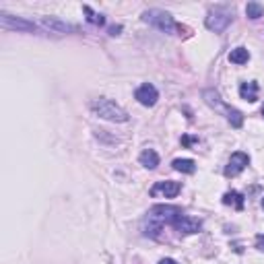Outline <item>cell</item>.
Masks as SVG:
<instances>
[{"label": "cell", "mask_w": 264, "mask_h": 264, "mask_svg": "<svg viewBox=\"0 0 264 264\" xmlns=\"http://www.w3.org/2000/svg\"><path fill=\"white\" fill-rule=\"evenodd\" d=\"M184 213L178 207L171 204H157L146 213L144 219V233L151 238H157L159 231L163 229V225H173L178 221V217H182Z\"/></svg>", "instance_id": "6da1fadb"}, {"label": "cell", "mask_w": 264, "mask_h": 264, "mask_svg": "<svg viewBox=\"0 0 264 264\" xmlns=\"http://www.w3.org/2000/svg\"><path fill=\"white\" fill-rule=\"evenodd\" d=\"M91 111L95 116L107 120V122H128V114L126 109L120 107L116 101L111 99H105V97H99V99H93L91 101Z\"/></svg>", "instance_id": "7a4b0ae2"}, {"label": "cell", "mask_w": 264, "mask_h": 264, "mask_svg": "<svg viewBox=\"0 0 264 264\" xmlns=\"http://www.w3.org/2000/svg\"><path fill=\"white\" fill-rule=\"evenodd\" d=\"M142 21L149 23V25H153L155 29L167 33V35H175L178 31H182V27L173 21V17L161 9H149L142 13Z\"/></svg>", "instance_id": "3957f363"}, {"label": "cell", "mask_w": 264, "mask_h": 264, "mask_svg": "<svg viewBox=\"0 0 264 264\" xmlns=\"http://www.w3.org/2000/svg\"><path fill=\"white\" fill-rule=\"evenodd\" d=\"M231 19H233V11H229L227 7H215V9L209 11L204 25H207V29H211L215 33H221V31L227 29Z\"/></svg>", "instance_id": "277c9868"}, {"label": "cell", "mask_w": 264, "mask_h": 264, "mask_svg": "<svg viewBox=\"0 0 264 264\" xmlns=\"http://www.w3.org/2000/svg\"><path fill=\"white\" fill-rule=\"evenodd\" d=\"M0 25L5 29H13V31H25V33H31L35 31V23L27 21V19H21V17H13L9 13H0Z\"/></svg>", "instance_id": "5b68a950"}, {"label": "cell", "mask_w": 264, "mask_h": 264, "mask_svg": "<svg viewBox=\"0 0 264 264\" xmlns=\"http://www.w3.org/2000/svg\"><path fill=\"white\" fill-rule=\"evenodd\" d=\"M182 190L180 182H173V180H165V182H157L153 188H151V196H161V198H175Z\"/></svg>", "instance_id": "8992f818"}, {"label": "cell", "mask_w": 264, "mask_h": 264, "mask_svg": "<svg viewBox=\"0 0 264 264\" xmlns=\"http://www.w3.org/2000/svg\"><path fill=\"white\" fill-rule=\"evenodd\" d=\"M248 163H250V157H248L246 153H242V151H238V153L231 155L227 167H225V175H227V178H236V175H240V173L248 167Z\"/></svg>", "instance_id": "52a82bcc"}, {"label": "cell", "mask_w": 264, "mask_h": 264, "mask_svg": "<svg viewBox=\"0 0 264 264\" xmlns=\"http://www.w3.org/2000/svg\"><path fill=\"white\" fill-rule=\"evenodd\" d=\"M173 227H175L180 233H184V236H192V233H198V231L202 229V223H200L198 219H194V217L182 215V217H178V221L173 223Z\"/></svg>", "instance_id": "ba28073f"}, {"label": "cell", "mask_w": 264, "mask_h": 264, "mask_svg": "<svg viewBox=\"0 0 264 264\" xmlns=\"http://www.w3.org/2000/svg\"><path fill=\"white\" fill-rule=\"evenodd\" d=\"M134 97H136L138 103L151 107V105H155V103H157V99H159V91H157L153 85H151V83H144V85H140V87L136 89Z\"/></svg>", "instance_id": "9c48e42d"}, {"label": "cell", "mask_w": 264, "mask_h": 264, "mask_svg": "<svg viewBox=\"0 0 264 264\" xmlns=\"http://www.w3.org/2000/svg\"><path fill=\"white\" fill-rule=\"evenodd\" d=\"M40 23H42L46 29L56 31V33H68V31H74L72 25H68V23H64V21H58V19H52V17H44Z\"/></svg>", "instance_id": "30bf717a"}, {"label": "cell", "mask_w": 264, "mask_h": 264, "mask_svg": "<svg viewBox=\"0 0 264 264\" xmlns=\"http://www.w3.org/2000/svg\"><path fill=\"white\" fill-rule=\"evenodd\" d=\"M138 161L146 169H155L159 165V155H157V151H153V149H144L140 153V157H138Z\"/></svg>", "instance_id": "8fae6325"}, {"label": "cell", "mask_w": 264, "mask_h": 264, "mask_svg": "<svg viewBox=\"0 0 264 264\" xmlns=\"http://www.w3.org/2000/svg\"><path fill=\"white\" fill-rule=\"evenodd\" d=\"M240 95H242V99L254 103V101L258 99V83H254V81H250V83H242V87H240Z\"/></svg>", "instance_id": "7c38bea8"}, {"label": "cell", "mask_w": 264, "mask_h": 264, "mask_svg": "<svg viewBox=\"0 0 264 264\" xmlns=\"http://www.w3.org/2000/svg\"><path fill=\"white\" fill-rule=\"evenodd\" d=\"M204 101L211 105V107H217V109H223L225 114H227V109L229 107H225L223 105V101H221V97H219V93L217 91H213V89H209V91H204Z\"/></svg>", "instance_id": "4fadbf2b"}, {"label": "cell", "mask_w": 264, "mask_h": 264, "mask_svg": "<svg viewBox=\"0 0 264 264\" xmlns=\"http://www.w3.org/2000/svg\"><path fill=\"white\" fill-rule=\"evenodd\" d=\"M171 165H173L175 171H182V173H194L196 171V163L192 159H175Z\"/></svg>", "instance_id": "5bb4252c"}, {"label": "cell", "mask_w": 264, "mask_h": 264, "mask_svg": "<svg viewBox=\"0 0 264 264\" xmlns=\"http://www.w3.org/2000/svg\"><path fill=\"white\" fill-rule=\"evenodd\" d=\"M248 60H250V52L246 48H236L229 52V62L233 64H246Z\"/></svg>", "instance_id": "9a60e30c"}, {"label": "cell", "mask_w": 264, "mask_h": 264, "mask_svg": "<svg viewBox=\"0 0 264 264\" xmlns=\"http://www.w3.org/2000/svg\"><path fill=\"white\" fill-rule=\"evenodd\" d=\"M223 202L225 204H233L236 209H244V198H242V194L240 192H227V194H225L223 196Z\"/></svg>", "instance_id": "2e32d148"}, {"label": "cell", "mask_w": 264, "mask_h": 264, "mask_svg": "<svg viewBox=\"0 0 264 264\" xmlns=\"http://www.w3.org/2000/svg\"><path fill=\"white\" fill-rule=\"evenodd\" d=\"M246 15L250 19H260V17H264V7L260 3H248L246 5Z\"/></svg>", "instance_id": "e0dca14e"}, {"label": "cell", "mask_w": 264, "mask_h": 264, "mask_svg": "<svg viewBox=\"0 0 264 264\" xmlns=\"http://www.w3.org/2000/svg\"><path fill=\"white\" fill-rule=\"evenodd\" d=\"M227 120L231 122V126H236V128H240L242 124H244V116H242V111H238V109H233V107H229L227 109Z\"/></svg>", "instance_id": "ac0fdd59"}, {"label": "cell", "mask_w": 264, "mask_h": 264, "mask_svg": "<svg viewBox=\"0 0 264 264\" xmlns=\"http://www.w3.org/2000/svg\"><path fill=\"white\" fill-rule=\"evenodd\" d=\"M83 11L89 15V17H87V19H89V23H93V25H103V23H105V19H103L99 13H95L91 7H83Z\"/></svg>", "instance_id": "d6986e66"}, {"label": "cell", "mask_w": 264, "mask_h": 264, "mask_svg": "<svg viewBox=\"0 0 264 264\" xmlns=\"http://www.w3.org/2000/svg\"><path fill=\"white\" fill-rule=\"evenodd\" d=\"M256 248H258L260 252H264V236H258V238H256Z\"/></svg>", "instance_id": "ffe728a7"}, {"label": "cell", "mask_w": 264, "mask_h": 264, "mask_svg": "<svg viewBox=\"0 0 264 264\" xmlns=\"http://www.w3.org/2000/svg\"><path fill=\"white\" fill-rule=\"evenodd\" d=\"M120 31H122V27H120V25H118V27H109V35H118Z\"/></svg>", "instance_id": "44dd1931"}, {"label": "cell", "mask_w": 264, "mask_h": 264, "mask_svg": "<svg viewBox=\"0 0 264 264\" xmlns=\"http://www.w3.org/2000/svg\"><path fill=\"white\" fill-rule=\"evenodd\" d=\"M159 264H178V262H175V260H171V258H163Z\"/></svg>", "instance_id": "7402d4cb"}, {"label": "cell", "mask_w": 264, "mask_h": 264, "mask_svg": "<svg viewBox=\"0 0 264 264\" xmlns=\"http://www.w3.org/2000/svg\"><path fill=\"white\" fill-rule=\"evenodd\" d=\"M262 116H264V105H262Z\"/></svg>", "instance_id": "603a6c76"}, {"label": "cell", "mask_w": 264, "mask_h": 264, "mask_svg": "<svg viewBox=\"0 0 264 264\" xmlns=\"http://www.w3.org/2000/svg\"><path fill=\"white\" fill-rule=\"evenodd\" d=\"M262 209H264V198H262Z\"/></svg>", "instance_id": "cb8c5ba5"}]
</instances>
